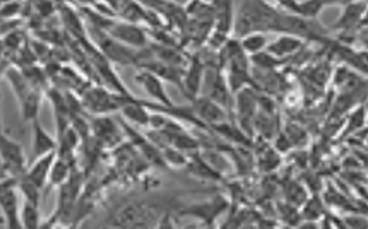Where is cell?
Listing matches in <instances>:
<instances>
[{"mask_svg":"<svg viewBox=\"0 0 368 229\" xmlns=\"http://www.w3.org/2000/svg\"><path fill=\"white\" fill-rule=\"evenodd\" d=\"M91 137L103 147H117L122 144V128L108 114H97L91 124Z\"/></svg>","mask_w":368,"mask_h":229,"instance_id":"52a82bcc","label":"cell"},{"mask_svg":"<svg viewBox=\"0 0 368 229\" xmlns=\"http://www.w3.org/2000/svg\"><path fill=\"white\" fill-rule=\"evenodd\" d=\"M147 105L146 103L139 101L134 96H124L122 94V101H120V110L119 112L124 114L125 120L128 124L139 125V127H147L151 124V113L147 112Z\"/></svg>","mask_w":368,"mask_h":229,"instance_id":"8fae6325","label":"cell"},{"mask_svg":"<svg viewBox=\"0 0 368 229\" xmlns=\"http://www.w3.org/2000/svg\"><path fill=\"white\" fill-rule=\"evenodd\" d=\"M122 94L105 90V87H87L81 92V103L84 110L93 114H108L110 112H119Z\"/></svg>","mask_w":368,"mask_h":229,"instance_id":"277c9868","label":"cell"},{"mask_svg":"<svg viewBox=\"0 0 368 229\" xmlns=\"http://www.w3.org/2000/svg\"><path fill=\"white\" fill-rule=\"evenodd\" d=\"M204 70L206 67L197 60V58H194V60L190 62L189 67L185 69V74H183V90L182 91H183V94L190 99V101H194V99L201 96L202 80H204Z\"/></svg>","mask_w":368,"mask_h":229,"instance_id":"9a60e30c","label":"cell"},{"mask_svg":"<svg viewBox=\"0 0 368 229\" xmlns=\"http://www.w3.org/2000/svg\"><path fill=\"white\" fill-rule=\"evenodd\" d=\"M368 26V9H367V14H365V17H363V23H362V28H367Z\"/></svg>","mask_w":368,"mask_h":229,"instance_id":"d4e9b609","label":"cell"},{"mask_svg":"<svg viewBox=\"0 0 368 229\" xmlns=\"http://www.w3.org/2000/svg\"><path fill=\"white\" fill-rule=\"evenodd\" d=\"M303 42L305 40L301 36L296 35H288V33H281L274 42L269 43L267 46V53H271L272 57L279 58V60H285V58L293 57L294 53L303 48Z\"/></svg>","mask_w":368,"mask_h":229,"instance_id":"7c38bea8","label":"cell"},{"mask_svg":"<svg viewBox=\"0 0 368 229\" xmlns=\"http://www.w3.org/2000/svg\"><path fill=\"white\" fill-rule=\"evenodd\" d=\"M57 154H58V151H53V153L45 154V156L36 158V161L33 162L28 169H26V176H28V178L36 185V187L42 188V190L50 182V173H51V168H53L55 160H57Z\"/></svg>","mask_w":368,"mask_h":229,"instance_id":"4fadbf2b","label":"cell"},{"mask_svg":"<svg viewBox=\"0 0 368 229\" xmlns=\"http://www.w3.org/2000/svg\"><path fill=\"white\" fill-rule=\"evenodd\" d=\"M279 10L267 3L266 0H244L235 17L233 35L242 38L246 33L264 31L276 33V24L279 19Z\"/></svg>","mask_w":368,"mask_h":229,"instance_id":"6da1fadb","label":"cell"},{"mask_svg":"<svg viewBox=\"0 0 368 229\" xmlns=\"http://www.w3.org/2000/svg\"><path fill=\"white\" fill-rule=\"evenodd\" d=\"M33 124V153L35 158L45 156V154L53 153L58 149V140H55L45 128L40 125L38 120L31 121Z\"/></svg>","mask_w":368,"mask_h":229,"instance_id":"2e32d148","label":"cell"},{"mask_svg":"<svg viewBox=\"0 0 368 229\" xmlns=\"http://www.w3.org/2000/svg\"><path fill=\"white\" fill-rule=\"evenodd\" d=\"M21 105V117L24 121H35L38 120V110L42 105V92L38 90H33L28 96L19 101Z\"/></svg>","mask_w":368,"mask_h":229,"instance_id":"ffe728a7","label":"cell"},{"mask_svg":"<svg viewBox=\"0 0 368 229\" xmlns=\"http://www.w3.org/2000/svg\"><path fill=\"white\" fill-rule=\"evenodd\" d=\"M221 67H208L204 70V80H202V96H208L212 101L219 103L221 106L228 108L231 103V92L230 84H228V77L224 76Z\"/></svg>","mask_w":368,"mask_h":229,"instance_id":"5b68a950","label":"cell"},{"mask_svg":"<svg viewBox=\"0 0 368 229\" xmlns=\"http://www.w3.org/2000/svg\"><path fill=\"white\" fill-rule=\"evenodd\" d=\"M348 2H353V0H348Z\"/></svg>","mask_w":368,"mask_h":229,"instance_id":"484cf974","label":"cell"},{"mask_svg":"<svg viewBox=\"0 0 368 229\" xmlns=\"http://www.w3.org/2000/svg\"><path fill=\"white\" fill-rule=\"evenodd\" d=\"M21 221H23V228H26V229H36V228L42 226L40 204L24 201L23 207H21Z\"/></svg>","mask_w":368,"mask_h":229,"instance_id":"44dd1931","label":"cell"},{"mask_svg":"<svg viewBox=\"0 0 368 229\" xmlns=\"http://www.w3.org/2000/svg\"><path fill=\"white\" fill-rule=\"evenodd\" d=\"M106 33L115 40H119L120 43H124V45L135 48V50H142V48H147V45H149V31L142 28V24L115 21Z\"/></svg>","mask_w":368,"mask_h":229,"instance_id":"8992f818","label":"cell"},{"mask_svg":"<svg viewBox=\"0 0 368 229\" xmlns=\"http://www.w3.org/2000/svg\"><path fill=\"white\" fill-rule=\"evenodd\" d=\"M175 2H176V3H180V6L187 7V6H189L190 2H194V0H175Z\"/></svg>","mask_w":368,"mask_h":229,"instance_id":"cb8c5ba5","label":"cell"},{"mask_svg":"<svg viewBox=\"0 0 368 229\" xmlns=\"http://www.w3.org/2000/svg\"><path fill=\"white\" fill-rule=\"evenodd\" d=\"M187 168L192 173L194 176H199V178H206V180H219L221 173L211 162H206L204 158H201L199 154H190L189 162H187Z\"/></svg>","mask_w":368,"mask_h":229,"instance_id":"e0dca14e","label":"cell"},{"mask_svg":"<svg viewBox=\"0 0 368 229\" xmlns=\"http://www.w3.org/2000/svg\"><path fill=\"white\" fill-rule=\"evenodd\" d=\"M322 9L324 3L320 0H298V7L294 14L305 17V19H317Z\"/></svg>","mask_w":368,"mask_h":229,"instance_id":"7402d4cb","label":"cell"},{"mask_svg":"<svg viewBox=\"0 0 368 229\" xmlns=\"http://www.w3.org/2000/svg\"><path fill=\"white\" fill-rule=\"evenodd\" d=\"M228 207V202L224 198H212V201L206 202V204H196L194 207H189V209L182 210L183 216H192L199 221H206L208 226H212L218 216L221 212H224Z\"/></svg>","mask_w":368,"mask_h":229,"instance_id":"5bb4252c","label":"cell"},{"mask_svg":"<svg viewBox=\"0 0 368 229\" xmlns=\"http://www.w3.org/2000/svg\"><path fill=\"white\" fill-rule=\"evenodd\" d=\"M17 192H19V188H17V178H2L0 214H2V226H7L10 229L23 228Z\"/></svg>","mask_w":368,"mask_h":229,"instance_id":"3957f363","label":"cell"},{"mask_svg":"<svg viewBox=\"0 0 368 229\" xmlns=\"http://www.w3.org/2000/svg\"><path fill=\"white\" fill-rule=\"evenodd\" d=\"M368 9L367 0H353L343 6V14L340 16V19L336 21V24L333 26L337 31H353L356 28H362L363 17H365Z\"/></svg>","mask_w":368,"mask_h":229,"instance_id":"30bf717a","label":"cell"},{"mask_svg":"<svg viewBox=\"0 0 368 229\" xmlns=\"http://www.w3.org/2000/svg\"><path fill=\"white\" fill-rule=\"evenodd\" d=\"M94 35H97L94 36V43H97L98 50L101 51L112 64L137 65L139 50L124 45V43H120L119 40H115L106 31H101V29H94Z\"/></svg>","mask_w":368,"mask_h":229,"instance_id":"7a4b0ae2","label":"cell"},{"mask_svg":"<svg viewBox=\"0 0 368 229\" xmlns=\"http://www.w3.org/2000/svg\"><path fill=\"white\" fill-rule=\"evenodd\" d=\"M240 45L245 50V53H249L250 57L252 55L260 53V51H266L267 46H269V40H267V33L264 31H252L246 33L245 36H242Z\"/></svg>","mask_w":368,"mask_h":229,"instance_id":"ac0fdd59","label":"cell"},{"mask_svg":"<svg viewBox=\"0 0 368 229\" xmlns=\"http://www.w3.org/2000/svg\"><path fill=\"white\" fill-rule=\"evenodd\" d=\"M324 3V7H333V6H344L348 3V0H320Z\"/></svg>","mask_w":368,"mask_h":229,"instance_id":"603a6c76","label":"cell"},{"mask_svg":"<svg viewBox=\"0 0 368 229\" xmlns=\"http://www.w3.org/2000/svg\"><path fill=\"white\" fill-rule=\"evenodd\" d=\"M72 169H74V161L67 160V158H64V156H58L57 154V160H55L53 168H51V173H50V182H49L50 187H55V188L62 187V185L69 180Z\"/></svg>","mask_w":368,"mask_h":229,"instance_id":"d6986e66","label":"cell"},{"mask_svg":"<svg viewBox=\"0 0 368 229\" xmlns=\"http://www.w3.org/2000/svg\"><path fill=\"white\" fill-rule=\"evenodd\" d=\"M192 108L202 124L215 125L216 127V125L223 124V121H228L226 108L221 106L219 103L212 101V99L208 98V96L201 94L199 98L194 99Z\"/></svg>","mask_w":368,"mask_h":229,"instance_id":"9c48e42d","label":"cell"},{"mask_svg":"<svg viewBox=\"0 0 368 229\" xmlns=\"http://www.w3.org/2000/svg\"><path fill=\"white\" fill-rule=\"evenodd\" d=\"M134 79L137 80L139 86L146 91V94L149 96L151 99H154V101L165 106L175 105V103L170 99V96H168L167 90H165V80L161 79V77H158L156 74L149 72V70L144 69H139V72L135 74Z\"/></svg>","mask_w":368,"mask_h":229,"instance_id":"ba28073f","label":"cell"}]
</instances>
